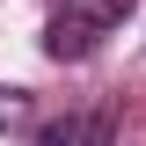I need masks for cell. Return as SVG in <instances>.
Wrapping results in <instances>:
<instances>
[{"instance_id":"6da1fadb","label":"cell","mask_w":146,"mask_h":146,"mask_svg":"<svg viewBox=\"0 0 146 146\" xmlns=\"http://www.w3.org/2000/svg\"><path fill=\"white\" fill-rule=\"evenodd\" d=\"M117 7H131V0H95V7H58V15L44 22V58H58V66H80V58L95 51V36H102V22L117 15Z\"/></svg>"},{"instance_id":"7a4b0ae2","label":"cell","mask_w":146,"mask_h":146,"mask_svg":"<svg viewBox=\"0 0 146 146\" xmlns=\"http://www.w3.org/2000/svg\"><path fill=\"white\" fill-rule=\"evenodd\" d=\"M102 139H110L102 117H51V124L36 131V146H102Z\"/></svg>"},{"instance_id":"3957f363","label":"cell","mask_w":146,"mask_h":146,"mask_svg":"<svg viewBox=\"0 0 146 146\" xmlns=\"http://www.w3.org/2000/svg\"><path fill=\"white\" fill-rule=\"evenodd\" d=\"M22 110H29V95H22V88H0V131H7V124H15V117H22Z\"/></svg>"}]
</instances>
